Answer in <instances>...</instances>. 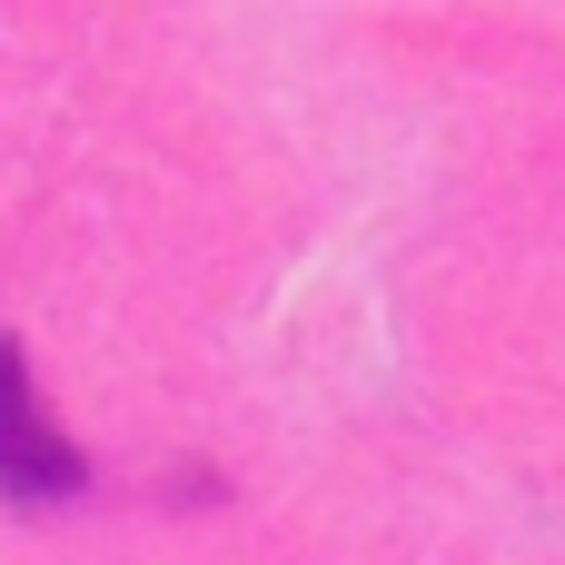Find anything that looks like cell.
I'll return each instance as SVG.
<instances>
[{
	"label": "cell",
	"mask_w": 565,
	"mask_h": 565,
	"mask_svg": "<svg viewBox=\"0 0 565 565\" xmlns=\"http://www.w3.org/2000/svg\"><path fill=\"white\" fill-rule=\"evenodd\" d=\"M70 497H89V457L40 417L20 338H0V507L40 516V507H70Z\"/></svg>",
	"instance_id": "obj_1"
}]
</instances>
